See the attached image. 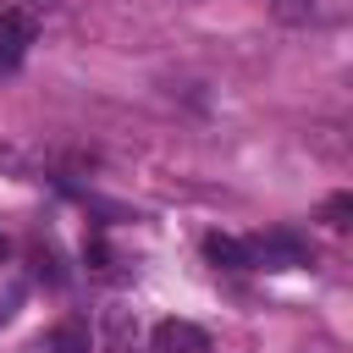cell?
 <instances>
[{
	"label": "cell",
	"mask_w": 353,
	"mask_h": 353,
	"mask_svg": "<svg viewBox=\"0 0 353 353\" xmlns=\"http://www.w3.org/2000/svg\"><path fill=\"white\" fill-rule=\"evenodd\" d=\"M50 347H55V353H88V347H94L88 320H61V325L50 331Z\"/></svg>",
	"instance_id": "5b68a950"
},
{
	"label": "cell",
	"mask_w": 353,
	"mask_h": 353,
	"mask_svg": "<svg viewBox=\"0 0 353 353\" xmlns=\"http://www.w3.org/2000/svg\"><path fill=\"white\" fill-rule=\"evenodd\" d=\"M33 33H39L33 11H0V66H17L33 44Z\"/></svg>",
	"instance_id": "3957f363"
},
{
	"label": "cell",
	"mask_w": 353,
	"mask_h": 353,
	"mask_svg": "<svg viewBox=\"0 0 353 353\" xmlns=\"http://www.w3.org/2000/svg\"><path fill=\"white\" fill-rule=\"evenodd\" d=\"M243 254H248V270H298V265H309V243L292 226L243 237Z\"/></svg>",
	"instance_id": "6da1fadb"
},
{
	"label": "cell",
	"mask_w": 353,
	"mask_h": 353,
	"mask_svg": "<svg viewBox=\"0 0 353 353\" xmlns=\"http://www.w3.org/2000/svg\"><path fill=\"white\" fill-rule=\"evenodd\" d=\"M347 215H353V193H331V199H325V226H336V232H342V226H347Z\"/></svg>",
	"instance_id": "8992f818"
},
{
	"label": "cell",
	"mask_w": 353,
	"mask_h": 353,
	"mask_svg": "<svg viewBox=\"0 0 353 353\" xmlns=\"http://www.w3.org/2000/svg\"><path fill=\"white\" fill-rule=\"evenodd\" d=\"M154 353H210V331L193 320H160L154 325Z\"/></svg>",
	"instance_id": "7a4b0ae2"
},
{
	"label": "cell",
	"mask_w": 353,
	"mask_h": 353,
	"mask_svg": "<svg viewBox=\"0 0 353 353\" xmlns=\"http://www.w3.org/2000/svg\"><path fill=\"white\" fill-rule=\"evenodd\" d=\"M17 303H22V281H6V287H0V325L17 314Z\"/></svg>",
	"instance_id": "52a82bcc"
},
{
	"label": "cell",
	"mask_w": 353,
	"mask_h": 353,
	"mask_svg": "<svg viewBox=\"0 0 353 353\" xmlns=\"http://www.w3.org/2000/svg\"><path fill=\"white\" fill-rule=\"evenodd\" d=\"M204 259H210V265H221V270H248L243 237H221V232H210V237H204Z\"/></svg>",
	"instance_id": "277c9868"
},
{
	"label": "cell",
	"mask_w": 353,
	"mask_h": 353,
	"mask_svg": "<svg viewBox=\"0 0 353 353\" xmlns=\"http://www.w3.org/2000/svg\"><path fill=\"white\" fill-rule=\"evenodd\" d=\"M0 259H6V243H0Z\"/></svg>",
	"instance_id": "9c48e42d"
},
{
	"label": "cell",
	"mask_w": 353,
	"mask_h": 353,
	"mask_svg": "<svg viewBox=\"0 0 353 353\" xmlns=\"http://www.w3.org/2000/svg\"><path fill=\"white\" fill-rule=\"evenodd\" d=\"M55 0H22V11H50Z\"/></svg>",
	"instance_id": "ba28073f"
}]
</instances>
